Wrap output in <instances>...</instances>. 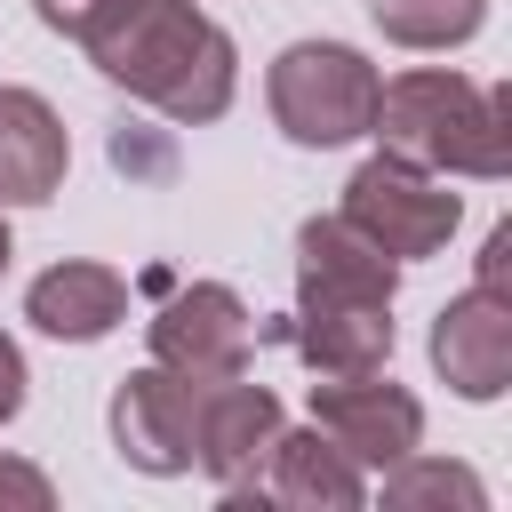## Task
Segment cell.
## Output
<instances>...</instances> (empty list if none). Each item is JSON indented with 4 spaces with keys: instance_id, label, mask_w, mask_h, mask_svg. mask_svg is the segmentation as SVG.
Wrapping results in <instances>:
<instances>
[{
    "instance_id": "obj_10",
    "label": "cell",
    "mask_w": 512,
    "mask_h": 512,
    "mask_svg": "<svg viewBox=\"0 0 512 512\" xmlns=\"http://www.w3.org/2000/svg\"><path fill=\"white\" fill-rule=\"evenodd\" d=\"M400 264L352 232L344 216H304L296 224V304H392Z\"/></svg>"
},
{
    "instance_id": "obj_6",
    "label": "cell",
    "mask_w": 512,
    "mask_h": 512,
    "mask_svg": "<svg viewBox=\"0 0 512 512\" xmlns=\"http://www.w3.org/2000/svg\"><path fill=\"white\" fill-rule=\"evenodd\" d=\"M152 336V360L208 384V376H240L248 352H256V320L248 304L224 288V280H184V288H160V312L144 320Z\"/></svg>"
},
{
    "instance_id": "obj_16",
    "label": "cell",
    "mask_w": 512,
    "mask_h": 512,
    "mask_svg": "<svg viewBox=\"0 0 512 512\" xmlns=\"http://www.w3.org/2000/svg\"><path fill=\"white\" fill-rule=\"evenodd\" d=\"M392 48H464L488 24V0H368Z\"/></svg>"
},
{
    "instance_id": "obj_20",
    "label": "cell",
    "mask_w": 512,
    "mask_h": 512,
    "mask_svg": "<svg viewBox=\"0 0 512 512\" xmlns=\"http://www.w3.org/2000/svg\"><path fill=\"white\" fill-rule=\"evenodd\" d=\"M504 272H512V224H496V232L480 240V280H472V288H496V296H504Z\"/></svg>"
},
{
    "instance_id": "obj_12",
    "label": "cell",
    "mask_w": 512,
    "mask_h": 512,
    "mask_svg": "<svg viewBox=\"0 0 512 512\" xmlns=\"http://www.w3.org/2000/svg\"><path fill=\"white\" fill-rule=\"evenodd\" d=\"M256 488H264V504H288V512H360V504H368V472H360L320 424H304V432L280 424Z\"/></svg>"
},
{
    "instance_id": "obj_8",
    "label": "cell",
    "mask_w": 512,
    "mask_h": 512,
    "mask_svg": "<svg viewBox=\"0 0 512 512\" xmlns=\"http://www.w3.org/2000/svg\"><path fill=\"white\" fill-rule=\"evenodd\" d=\"M424 352H432V368H440V384H448L456 400H472V408L504 400V392H512V296H496V288L448 296V304L432 312Z\"/></svg>"
},
{
    "instance_id": "obj_5",
    "label": "cell",
    "mask_w": 512,
    "mask_h": 512,
    "mask_svg": "<svg viewBox=\"0 0 512 512\" xmlns=\"http://www.w3.org/2000/svg\"><path fill=\"white\" fill-rule=\"evenodd\" d=\"M280 424H288L280 392L256 384L248 368H240V376H208V384H192V464L224 488V504H264L256 472H264Z\"/></svg>"
},
{
    "instance_id": "obj_13",
    "label": "cell",
    "mask_w": 512,
    "mask_h": 512,
    "mask_svg": "<svg viewBox=\"0 0 512 512\" xmlns=\"http://www.w3.org/2000/svg\"><path fill=\"white\" fill-rule=\"evenodd\" d=\"M24 320L56 344H96L128 320V272H112L96 256H64L24 288Z\"/></svg>"
},
{
    "instance_id": "obj_15",
    "label": "cell",
    "mask_w": 512,
    "mask_h": 512,
    "mask_svg": "<svg viewBox=\"0 0 512 512\" xmlns=\"http://www.w3.org/2000/svg\"><path fill=\"white\" fill-rule=\"evenodd\" d=\"M384 504H392V512H440V504L480 512V504H488V488H480V472H472V464L408 448L400 464H384Z\"/></svg>"
},
{
    "instance_id": "obj_3",
    "label": "cell",
    "mask_w": 512,
    "mask_h": 512,
    "mask_svg": "<svg viewBox=\"0 0 512 512\" xmlns=\"http://www.w3.org/2000/svg\"><path fill=\"white\" fill-rule=\"evenodd\" d=\"M376 88L384 72L344 48V40H288L264 72V104H272V128L304 152H336L352 136H368L376 120Z\"/></svg>"
},
{
    "instance_id": "obj_9",
    "label": "cell",
    "mask_w": 512,
    "mask_h": 512,
    "mask_svg": "<svg viewBox=\"0 0 512 512\" xmlns=\"http://www.w3.org/2000/svg\"><path fill=\"white\" fill-rule=\"evenodd\" d=\"M112 448L120 464H136L144 480H176L192 472V376L144 360L112 384Z\"/></svg>"
},
{
    "instance_id": "obj_2",
    "label": "cell",
    "mask_w": 512,
    "mask_h": 512,
    "mask_svg": "<svg viewBox=\"0 0 512 512\" xmlns=\"http://www.w3.org/2000/svg\"><path fill=\"white\" fill-rule=\"evenodd\" d=\"M368 136L432 176H472V184H496L512 176V88H488L472 72H440V64H416L400 80L376 88V120Z\"/></svg>"
},
{
    "instance_id": "obj_1",
    "label": "cell",
    "mask_w": 512,
    "mask_h": 512,
    "mask_svg": "<svg viewBox=\"0 0 512 512\" xmlns=\"http://www.w3.org/2000/svg\"><path fill=\"white\" fill-rule=\"evenodd\" d=\"M80 48H88V64L112 88H128L136 104H152L168 128H208V120L232 112L240 48L192 0H104L88 16Z\"/></svg>"
},
{
    "instance_id": "obj_21",
    "label": "cell",
    "mask_w": 512,
    "mask_h": 512,
    "mask_svg": "<svg viewBox=\"0 0 512 512\" xmlns=\"http://www.w3.org/2000/svg\"><path fill=\"white\" fill-rule=\"evenodd\" d=\"M8 256H16V240H8V216H0V272H8Z\"/></svg>"
},
{
    "instance_id": "obj_18",
    "label": "cell",
    "mask_w": 512,
    "mask_h": 512,
    "mask_svg": "<svg viewBox=\"0 0 512 512\" xmlns=\"http://www.w3.org/2000/svg\"><path fill=\"white\" fill-rule=\"evenodd\" d=\"M24 384H32V376H24V352H16V336L0 328V424L24 416Z\"/></svg>"
},
{
    "instance_id": "obj_4",
    "label": "cell",
    "mask_w": 512,
    "mask_h": 512,
    "mask_svg": "<svg viewBox=\"0 0 512 512\" xmlns=\"http://www.w3.org/2000/svg\"><path fill=\"white\" fill-rule=\"evenodd\" d=\"M352 232H368L392 264H416V256H440L464 224V200L448 192V176L400 160V152H368L352 176H344V208H336Z\"/></svg>"
},
{
    "instance_id": "obj_19",
    "label": "cell",
    "mask_w": 512,
    "mask_h": 512,
    "mask_svg": "<svg viewBox=\"0 0 512 512\" xmlns=\"http://www.w3.org/2000/svg\"><path fill=\"white\" fill-rule=\"evenodd\" d=\"M96 8H104V0H32V16H40L48 32H64V40H80Z\"/></svg>"
},
{
    "instance_id": "obj_17",
    "label": "cell",
    "mask_w": 512,
    "mask_h": 512,
    "mask_svg": "<svg viewBox=\"0 0 512 512\" xmlns=\"http://www.w3.org/2000/svg\"><path fill=\"white\" fill-rule=\"evenodd\" d=\"M48 512L56 504V480L40 472V464H24V456H0V512Z\"/></svg>"
},
{
    "instance_id": "obj_14",
    "label": "cell",
    "mask_w": 512,
    "mask_h": 512,
    "mask_svg": "<svg viewBox=\"0 0 512 512\" xmlns=\"http://www.w3.org/2000/svg\"><path fill=\"white\" fill-rule=\"evenodd\" d=\"M288 344L312 376H368L392 368V304H296Z\"/></svg>"
},
{
    "instance_id": "obj_11",
    "label": "cell",
    "mask_w": 512,
    "mask_h": 512,
    "mask_svg": "<svg viewBox=\"0 0 512 512\" xmlns=\"http://www.w3.org/2000/svg\"><path fill=\"white\" fill-rule=\"evenodd\" d=\"M72 136L40 88L0 80V208H48L64 192Z\"/></svg>"
},
{
    "instance_id": "obj_7",
    "label": "cell",
    "mask_w": 512,
    "mask_h": 512,
    "mask_svg": "<svg viewBox=\"0 0 512 512\" xmlns=\"http://www.w3.org/2000/svg\"><path fill=\"white\" fill-rule=\"evenodd\" d=\"M312 424L360 464V472H384L400 464L408 448H424V400L408 384H392L384 368L368 376H320L312 384Z\"/></svg>"
}]
</instances>
